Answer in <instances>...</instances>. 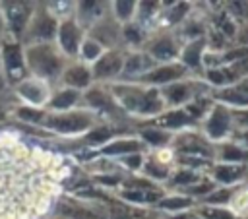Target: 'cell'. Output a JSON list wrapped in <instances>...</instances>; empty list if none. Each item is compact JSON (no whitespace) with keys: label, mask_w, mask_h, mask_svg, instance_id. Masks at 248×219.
Returning <instances> with one entry per match:
<instances>
[{"label":"cell","mask_w":248,"mask_h":219,"mask_svg":"<svg viewBox=\"0 0 248 219\" xmlns=\"http://www.w3.org/2000/svg\"><path fill=\"white\" fill-rule=\"evenodd\" d=\"M64 161L10 134H0V219L52 215L62 196Z\"/></svg>","instance_id":"obj_1"},{"label":"cell","mask_w":248,"mask_h":219,"mask_svg":"<svg viewBox=\"0 0 248 219\" xmlns=\"http://www.w3.org/2000/svg\"><path fill=\"white\" fill-rule=\"evenodd\" d=\"M114 101V105L120 109L122 114L134 116L138 122L151 120L159 116L163 110H167L161 91L157 87L141 85L136 81H112L105 85Z\"/></svg>","instance_id":"obj_2"},{"label":"cell","mask_w":248,"mask_h":219,"mask_svg":"<svg viewBox=\"0 0 248 219\" xmlns=\"http://www.w3.org/2000/svg\"><path fill=\"white\" fill-rule=\"evenodd\" d=\"M23 58L29 76L39 78L50 83L52 87L58 85L60 76L70 62L54 43H39V45L23 47Z\"/></svg>","instance_id":"obj_3"},{"label":"cell","mask_w":248,"mask_h":219,"mask_svg":"<svg viewBox=\"0 0 248 219\" xmlns=\"http://www.w3.org/2000/svg\"><path fill=\"white\" fill-rule=\"evenodd\" d=\"M101 118L95 112L79 107V109L66 110V112H46L39 128L52 136L78 140L83 134H87L93 126H97Z\"/></svg>","instance_id":"obj_4"},{"label":"cell","mask_w":248,"mask_h":219,"mask_svg":"<svg viewBox=\"0 0 248 219\" xmlns=\"http://www.w3.org/2000/svg\"><path fill=\"white\" fill-rule=\"evenodd\" d=\"M58 16L54 14L50 4L35 2V10L27 21V27L19 39L23 47L39 45V43H54L56 29H58Z\"/></svg>","instance_id":"obj_5"},{"label":"cell","mask_w":248,"mask_h":219,"mask_svg":"<svg viewBox=\"0 0 248 219\" xmlns=\"http://www.w3.org/2000/svg\"><path fill=\"white\" fill-rule=\"evenodd\" d=\"M236 128L234 122V110L221 105V103H213L211 109L207 110V114L203 116V120L200 122V132L202 136L211 141L213 145H219L223 141H229L232 132Z\"/></svg>","instance_id":"obj_6"},{"label":"cell","mask_w":248,"mask_h":219,"mask_svg":"<svg viewBox=\"0 0 248 219\" xmlns=\"http://www.w3.org/2000/svg\"><path fill=\"white\" fill-rule=\"evenodd\" d=\"M159 91H161V97H163V103L167 109H184L194 99L211 93V87L202 78L190 76V78H184L170 85H165Z\"/></svg>","instance_id":"obj_7"},{"label":"cell","mask_w":248,"mask_h":219,"mask_svg":"<svg viewBox=\"0 0 248 219\" xmlns=\"http://www.w3.org/2000/svg\"><path fill=\"white\" fill-rule=\"evenodd\" d=\"M180 48H182V41L178 39V35L174 31H163V29L149 33L147 41L141 47V50H145L155 64L178 62Z\"/></svg>","instance_id":"obj_8"},{"label":"cell","mask_w":248,"mask_h":219,"mask_svg":"<svg viewBox=\"0 0 248 219\" xmlns=\"http://www.w3.org/2000/svg\"><path fill=\"white\" fill-rule=\"evenodd\" d=\"M0 68L2 74L8 81L10 87L19 83L29 76L25 68V58H23V45L17 41H2V50H0Z\"/></svg>","instance_id":"obj_9"},{"label":"cell","mask_w":248,"mask_h":219,"mask_svg":"<svg viewBox=\"0 0 248 219\" xmlns=\"http://www.w3.org/2000/svg\"><path fill=\"white\" fill-rule=\"evenodd\" d=\"M83 39H85V29L74 19V16H66L58 21L54 45L68 60H78V52Z\"/></svg>","instance_id":"obj_10"},{"label":"cell","mask_w":248,"mask_h":219,"mask_svg":"<svg viewBox=\"0 0 248 219\" xmlns=\"http://www.w3.org/2000/svg\"><path fill=\"white\" fill-rule=\"evenodd\" d=\"M52 85L39 79V78H33V76H27L25 79H21L19 83H16L12 87V93L14 97L21 103V105H27V107H35V109H45L48 99H50V93H52Z\"/></svg>","instance_id":"obj_11"},{"label":"cell","mask_w":248,"mask_h":219,"mask_svg":"<svg viewBox=\"0 0 248 219\" xmlns=\"http://www.w3.org/2000/svg\"><path fill=\"white\" fill-rule=\"evenodd\" d=\"M124 58H126V48H110V50H105L103 56L91 66L93 83L108 85L112 81H118L120 76H122Z\"/></svg>","instance_id":"obj_12"},{"label":"cell","mask_w":248,"mask_h":219,"mask_svg":"<svg viewBox=\"0 0 248 219\" xmlns=\"http://www.w3.org/2000/svg\"><path fill=\"white\" fill-rule=\"evenodd\" d=\"M0 10L8 29V41L19 43L27 21L35 10V2H0Z\"/></svg>","instance_id":"obj_13"},{"label":"cell","mask_w":248,"mask_h":219,"mask_svg":"<svg viewBox=\"0 0 248 219\" xmlns=\"http://www.w3.org/2000/svg\"><path fill=\"white\" fill-rule=\"evenodd\" d=\"M190 76H194V74L186 66H182L180 62H170V64H157L145 76H141L140 79H136V83L161 89L165 85H170V83L180 81V79L190 78Z\"/></svg>","instance_id":"obj_14"},{"label":"cell","mask_w":248,"mask_h":219,"mask_svg":"<svg viewBox=\"0 0 248 219\" xmlns=\"http://www.w3.org/2000/svg\"><path fill=\"white\" fill-rule=\"evenodd\" d=\"M87 35L91 39H95L97 43H101L107 50H110V48H126L124 47V39H122V25L110 16V12L101 21H97L93 27H89Z\"/></svg>","instance_id":"obj_15"},{"label":"cell","mask_w":248,"mask_h":219,"mask_svg":"<svg viewBox=\"0 0 248 219\" xmlns=\"http://www.w3.org/2000/svg\"><path fill=\"white\" fill-rule=\"evenodd\" d=\"M207 176L215 182V186L234 188L248 182V165L240 163H213L207 171Z\"/></svg>","instance_id":"obj_16"},{"label":"cell","mask_w":248,"mask_h":219,"mask_svg":"<svg viewBox=\"0 0 248 219\" xmlns=\"http://www.w3.org/2000/svg\"><path fill=\"white\" fill-rule=\"evenodd\" d=\"M211 97L215 103H221L232 110H248V78L223 89H213Z\"/></svg>","instance_id":"obj_17"},{"label":"cell","mask_w":248,"mask_h":219,"mask_svg":"<svg viewBox=\"0 0 248 219\" xmlns=\"http://www.w3.org/2000/svg\"><path fill=\"white\" fill-rule=\"evenodd\" d=\"M58 85L62 87H70L76 91H87L93 85V74H91V66L79 62V60H70L68 66L64 68Z\"/></svg>","instance_id":"obj_18"},{"label":"cell","mask_w":248,"mask_h":219,"mask_svg":"<svg viewBox=\"0 0 248 219\" xmlns=\"http://www.w3.org/2000/svg\"><path fill=\"white\" fill-rule=\"evenodd\" d=\"M155 66L157 64L149 58V54L145 50H141V48L126 50V58H124V68H122L120 79L122 81H136Z\"/></svg>","instance_id":"obj_19"},{"label":"cell","mask_w":248,"mask_h":219,"mask_svg":"<svg viewBox=\"0 0 248 219\" xmlns=\"http://www.w3.org/2000/svg\"><path fill=\"white\" fill-rule=\"evenodd\" d=\"M205 50H207V39L205 37L186 41V43H182L178 62L182 66H186L192 74H202L203 72V54H205Z\"/></svg>","instance_id":"obj_20"},{"label":"cell","mask_w":248,"mask_h":219,"mask_svg":"<svg viewBox=\"0 0 248 219\" xmlns=\"http://www.w3.org/2000/svg\"><path fill=\"white\" fill-rule=\"evenodd\" d=\"M145 149L147 147L141 143V140L138 136L136 138H132V136H120V138L105 143L103 147L95 149V153L97 155H103L107 159H120V157L130 155V153H145Z\"/></svg>","instance_id":"obj_21"},{"label":"cell","mask_w":248,"mask_h":219,"mask_svg":"<svg viewBox=\"0 0 248 219\" xmlns=\"http://www.w3.org/2000/svg\"><path fill=\"white\" fill-rule=\"evenodd\" d=\"M108 14V2H97V0H87V2H74V19L85 29L93 27L97 21H101Z\"/></svg>","instance_id":"obj_22"},{"label":"cell","mask_w":248,"mask_h":219,"mask_svg":"<svg viewBox=\"0 0 248 219\" xmlns=\"http://www.w3.org/2000/svg\"><path fill=\"white\" fill-rule=\"evenodd\" d=\"M81 97H83L81 91L56 85L50 93V99H48L45 110L46 112H66V110L79 109L81 107Z\"/></svg>","instance_id":"obj_23"},{"label":"cell","mask_w":248,"mask_h":219,"mask_svg":"<svg viewBox=\"0 0 248 219\" xmlns=\"http://www.w3.org/2000/svg\"><path fill=\"white\" fill-rule=\"evenodd\" d=\"M196 205H198V202L192 200L186 194H180V192H165V196L153 205V209H157L163 217H167V215H176V213L194 209Z\"/></svg>","instance_id":"obj_24"},{"label":"cell","mask_w":248,"mask_h":219,"mask_svg":"<svg viewBox=\"0 0 248 219\" xmlns=\"http://www.w3.org/2000/svg\"><path fill=\"white\" fill-rule=\"evenodd\" d=\"M138 138L141 140V143L145 147H151V151H153V149L170 147V143L174 140V134L169 132V130L155 128V126H140L138 128Z\"/></svg>","instance_id":"obj_25"},{"label":"cell","mask_w":248,"mask_h":219,"mask_svg":"<svg viewBox=\"0 0 248 219\" xmlns=\"http://www.w3.org/2000/svg\"><path fill=\"white\" fill-rule=\"evenodd\" d=\"M215 161L217 163H240L248 165V149L234 143V141H223L215 145Z\"/></svg>","instance_id":"obj_26"},{"label":"cell","mask_w":248,"mask_h":219,"mask_svg":"<svg viewBox=\"0 0 248 219\" xmlns=\"http://www.w3.org/2000/svg\"><path fill=\"white\" fill-rule=\"evenodd\" d=\"M108 12L110 16L120 23H132L136 19V12H138V2L136 0H116V2H108Z\"/></svg>","instance_id":"obj_27"},{"label":"cell","mask_w":248,"mask_h":219,"mask_svg":"<svg viewBox=\"0 0 248 219\" xmlns=\"http://www.w3.org/2000/svg\"><path fill=\"white\" fill-rule=\"evenodd\" d=\"M105 50H107V48H105L101 43H97L95 39H91V37L85 33V39H83V43H81V47H79V52H78V60L83 62V64H87V66H93V64L103 56Z\"/></svg>","instance_id":"obj_28"},{"label":"cell","mask_w":248,"mask_h":219,"mask_svg":"<svg viewBox=\"0 0 248 219\" xmlns=\"http://www.w3.org/2000/svg\"><path fill=\"white\" fill-rule=\"evenodd\" d=\"M12 114L21 120L25 126H31V128H39L46 110L45 109H35V107H27V105H17L12 109Z\"/></svg>","instance_id":"obj_29"},{"label":"cell","mask_w":248,"mask_h":219,"mask_svg":"<svg viewBox=\"0 0 248 219\" xmlns=\"http://www.w3.org/2000/svg\"><path fill=\"white\" fill-rule=\"evenodd\" d=\"M202 219H242L238 213H234L231 207H223V205H205V203H198L194 207Z\"/></svg>","instance_id":"obj_30"},{"label":"cell","mask_w":248,"mask_h":219,"mask_svg":"<svg viewBox=\"0 0 248 219\" xmlns=\"http://www.w3.org/2000/svg\"><path fill=\"white\" fill-rule=\"evenodd\" d=\"M234 188H227V186H217L215 190H211L203 200H200L198 203H205V205H223V207H229L232 196H234Z\"/></svg>","instance_id":"obj_31"},{"label":"cell","mask_w":248,"mask_h":219,"mask_svg":"<svg viewBox=\"0 0 248 219\" xmlns=\"http://www.w3.org/2000/svg\"><path fill=\"white\" fill-rule=\"evenodd\" d=\"M118 161V167L130 174H140L141 169H143V161H145V153H130V155H124Z\"/></svg>","instance_id":"obj_32"},{"label":"cell","mask_w":248,"mask_h":219,"mask_svg":"<svg viewBox=\"0 0 248 219\" xmlns=\"http://www.w3.org/2000/svg\"><path fill=\"white\" fill-rule=\"evenodd\" d=\"M163 219H202V217L196 209H188V211H182V213H176V215H167Z\"/></svg>","instance_id":"obj_33"},{"label":"cell","mask_w":248,"mask_h":219,"mask_svg":"<svg viewBox=\"0 0 248 219\" xmlns=\"http://www.w3.org/2000/svg\"><path fill=\"white\" fill-rule=\"evenodd\" d=\"M0 41H8V29H6V21H4L2 10H0Z\"/></svg>","instance_id":"obj_34"},{"label":"cell","mask_w":248,"mask_h":219,"mask_svg":"<svg viewBox=\"0 0 248 219\" xmlns=\"http://www.w3.org/2000/svg\"><path fill=\"white\" fill-rule=\"evenodd\" d=\"M6 120H8V110L0 109V122H6Z\"/></svg>","instance_id":"obj_35"},{"label":"cell","mask_w":248,"mask_h":219,"mask_svg":"<svg viewBox=\"0 0 248 219\" xmlns=\"http://www.w3.org/2000/svg\"><path fill=\"white\" fill-rule=\"evenodd\" d=\"M242 219H248V211H246V213H244V215H242Z\"/></svg>","instance_id":"obj_36"},{"label":"cell","mask_w":248,"mask_h":219,"mask_svg":"<svg viewBox=\"0 0 248 219\" xmlns=\"http://www.w3.org/2000/svg\"><path fill=\"white\" fill-rule=\"evenodd\" d=\"M0 50H2V41H0Z\"/></svg>","instance_id":"obj_37"}]
</instances>
